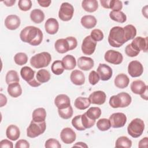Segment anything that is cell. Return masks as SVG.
<instances>
[{
	"label": "cell",
	"instance_id": "91938a15",
	"mask_svg": "<svg viewBox=\"0 0 148 148\" xmlns=\"http://www.w3.org/2000/svg\"><path fill=\"white\" fill-rule=\"evenodd\" d=\"M100 3L101 5L105 9H109L110 0H101Z\"/></svg>",
	"mask_w": 148,
	"mask_h": 148
},
{
	"label": "cell",
	"instance_id": "f907efd6",
	"mask_svg": "<svg viewBox=\"0 0 148 148\" xmlns=\"http://www.w3.org/2000/svg\"><path fill=\"white\" fill-rule=\"evenodd\" d=\"M100 80V77L95 71H92L88 75V81L91 85H95Z\"/></svg>",
	"mask_w": 148,
	"mask_h": 148
},
{
	"label": "cell",
	"instance_id": "e575fe53",
	"mask_svg": "<svg viewBox=\"0 0 148 148\" xmlns=\"http://www.w3.org/2000/svg\"><path fill=\"white\" fill-rule=\"evenodd\" d=\"M132 146V141L125 136L119 137L115 143L116 147H125L130 148Z\"/></svg>",
	"mask_w": 148,
	"mask_h": 148
},
{
	"label": "cell",
	"instance_id": "94428289",
	"mask_svg": "<svg viewBox=\"0 0 148 148\" xmlns=\"http://www.w3.org/2000/svg\"><path fill=\"white\" fill-rule=\"evenodd\" d=\"M3 3L6 6H12L16 2V0H9V1H3Z\"/></svg>",
	"mask_w": 148,
	"mask_h": 148
},
{
	"label": "cell",
	"instance_id": "ab89813d",
	"mask_svg": "<svg viewBox=\"0 0 148 148\" xmlns=\"http://www.w3.org/2000/svg\"><path fill=\"white\" fill-rule=\"evenodd\" d=\"M97 127L101 131H105L109 130L111 127L109 120L105 118L99 119L97 123Z\"/></svg>",
	"mask_w": 148,
	"mask_h": 148
},
{
	"label": "cell",
	"instance_id": "816d5d0a",
	"mask_svg": "<svg viewBox=\"0 0 148 148\" xmlns=\"http://www.w3.org/2000/svg\"><path fill=\"white\" fill-rule=\"evenodd\" d=\"M109 103L110 106L113 108H120V100L117 94L112 96L109 99Z\"/></svg>",
	"mask_w": 148,
	"mask_h": 148
},
{
	"label": "cell",
	"instance_id": "f1b7e54d",
	"mask_svg": "<svg viewBox=\"0 0 148 148\" xmlns=\"http://www.w3.org/2000/svg\"><path fill=\"white\" fill-rule=\"evenodd\" d=\"M31 20L36 24L41 23L45 19V14L43 12L39 9H33L30 13Z\"/></svg>",
	"mask_w": 148,
	"mask_h": 148
},
{
	"label": "cell",
	"instance_id": "484cf974",
	"mask_svg": "<svg viewBox=\"0 0 148 148\" xmlns=\"http://www.w3.org/2000/svg\"><path fill=\"white\" fill-rule=\"evenodd\" d=\"M62 62L64 68L66 70L73 69L76 65V61L74 56L68 54L65 56L62 59Z\"/></svg>",
	"mask_w": 148,
	"mask_h": 148
},
{
	"label": "cell",
	"instance_id": "4316f807",
	"mask_svg": "<svg viewBox=\"0 0 148 148\" xmlns=\"http://www.w3.org/2000/svg\"><path fill=\"white\" fill-rule=\"evenodd\" d=\"M56 50L61 54L66 53L69 50V45L66 39H58L54 43Z\"/></svg>",
	"mask_w": 148,
	"mask_h": 148
},
{
	"label": "cell",
	"instance_id": "277c9868",
	"mask_svg": "<svg viewBox=\"0 0 148 148\" xmlns=\"http://www.w3.org/2000/svg\"><path fill=\"white\" fill-rule=\"evenodd\" d=\"M145 129L143 121L139 118L133 119L127 127L128 134L132 138H136L142 135Z\"/></svg>",
	"mask_w": 148,
	"mask_h": 148
},
{
	"label": "cell",
	"instance_id": "60d3db41",
	"mask_svg": "<svg viewBox=\"0 0 148 148\" xmlns=\"http://www.w3.org/2000/svg\"><path fill=\"white\" fill-rule=\"evenodd\" d=\"M58 113L60 117L63 119H69L73 115V109L71 105L64 109H58Z\"/></svg>",
	"mask_w": 148,
	"mask_h": 148
},
{
	"label": "cell",
	"instance_id": "6f0895ef",
	"mask_svg": "<svg viewBox=\"0 0 148 148\" xmlns=\"http://www.w3.org/2000/svg\"><path fill=\"white\" fill-rule=\"evenodd\" d=\"M38 3H39V5L42 6V7H44V8H47L49 7L50 6V5L51 3V1L49 0V1H46V0H41V1H38Z\"/></svg>",
	"mask_w": 148,
	"mask_h": 148
},
{
	"label": "cell",
	"instance_id": "6da1fadb",
	"mask_svg": "<svg viewBox=\"0 0 148 148\" xmlns=\"http://www.w3.org/2000/svg\"><path fill=\"white\" fill-rule=\"evenodd\" d=\"M21 40L30 45L35 46L39 45L43 40V32L38 27L27 26L23 28L20 34Z\"/></svg>",
	"mask_w": 148,
	"mask_h": 148
},
{
	"label": "cell",
	"instance_id": "7c38bea8",
	"mask_svg": "<svg viewBox=\"0 0 148 148\" xmlns=\"http://www.w3.org/2000/svg\"><path fill=\"white\" fill-rule=\"evenodd\" d=\"M60 138L64 143L71 144L76 140V135L72 128L66 127L63 128L61 131Z\"/></svg>",
	"mask_w": 148,
	"mask_h": 148
},
{
	"label": "cell",
	"instance_id": "d590c367",
	"mask_svg": "<svg viewBox=\"0 0 148 148\" xmlns=\"http://www.w3.org/2000/svg\"><path fill=\"white\" fill-rule=\"evenodd\" d=\"M117 95L120 100V108H125L130 105L132 101V98L129 94L125 92H121Z\"/></svg>",
	"mask_w": 148,
	"mask_h": 148
},
{
	"label": "cell",
	"instance_id": "d6a6232c",
	"mask_svg": "<svg viewBox=\"0 0 148 148\" xmlns=\"http://www.w3.org/2000/svg\"><path fill=\"white\" fill-rule=\"evenodd\" d=\"M125 39L127 41L133 39L136 35V28L132 24H128L123 27Z\"/></svg>",
	"mask_w": 148,
	"mask_h": 148
},
{
	"label": "cell",
	"instance_id": "bcb514c9",
	"mask_svg": "<svg viewBox=\"0 0 148 148\" xmlns=\"http://www.w3.org/2000/svg\"><path fill=\"white\" fill-rule=\"evenodd\" d=\"M19 9L22 11H28L32 7V2L30 0H20L18 3Z\"/></svg>",
	"mask_w": 148,
	"mask_h": 148
},
{
	"label": "cell",
	"instance_id": "b9f144b4",
	"mask_svg": "<svg viewBox=\"0 0 148 148\" xmlns=\"http://www.w3.org/2000/svg\"><path fill=\"white\" fill-rule=\"evenodd\" d=\"M14 61L17 65H23L28 61V56L24 53H17L14 57Z\"/></svg>",
	"mask_w": 148,
	"mask_h": 148
},
{
	"label": "cell",
	"instance_id": "db71d44e",
	"mask_svg": "<svg viewBox=\"0 0 148 148\" xmlns=\"http://www.w3.org/2000/svg\"><path fill=\"white\" fill-rule=\"evenodd\" d=\"M29 146L30 145L28 141L24 139H20L16 142L14 147L16 148H29Z\"/></svg>",
	"mask_w": 148,
	"mask_h": 148
},
{
	"label": "cell",
	"instance_id": "2e32d148",
	"mask_svg": "<svg viewBox=\"0 0 148 148\" xmlns=\"http://www.w3.org/2000/svg\"><path fill=\"white\" fill-rule=\"evenodd\" d=\"M94 65V60L88 57H80L77 60V66L78 67L85 71H87L92 68Z\"/></svg>",
	"mask_w": 148,
	"mask_h": 148
},
{
	"label": "cell",
	"instance_id": "f546056e",
	"mask_svg": "<svg viewBox=\"0 0 148 148\" xmlns=\"http://www.w3.org/2000/svg\"><path fill=\"white\" fill-rule=\"evenodd\" d=\"M32 120L36 122H42L45 121L46 117V110L43 108L35 109L32 112Z\"/></svg>",
	"mask_w": 148,
	"mask_h": 148
},
{
	"label": "cell",
	"instance_id": "7402d4cb",
	"mask_svg": "<svg viewBox=\"0 0 148 148\" xmlns=\"http://www.w3.org/2000/svg\"><path fill=\"white\" fill-rule=\"evenodd\" d=\"M115 86L119 88H126L130 83V79L127 75L124 73H120L117 75L114 80Z\"/></svg>",
	"mask_w": 148,
	"mask_h": 148
},
{
	"label": "cell",
	"instance_id": "d6986e66",
	"mask_svg": "<svg viewBox=\"0 0 148 148\" xmlns=\"http://www.w3.org/2000/svg\"><path fill=\"white\" fill-rule=\"evenodd\" d=\"M130 88L133 93L135 94L141 95L146 90H147L148 87L142 80H136L133 81L131 83Z\"/></svg>",
	"mask_w": 148,
	"mask_h": 148
},
{
	"label": "cell",
	"instance_id": "9f6ffc18",
	"mask_svg": "<svg viewBox=\"0 0 148 148\" xmlns=\"http://www.w3.org/2000/svg\"><path fill=\"white\" fill-rule=\"evenodd\" d=\"M147 144H148V138L147 137H145L142 138L140 141L139 142L138 144V147L140 148L142 147H147Z\"/></svg>",
	"mask_w": 148,
	"mask_h": 148
},
{
	"label": "cell",
	"instance_id": "d4e9b609",
	"mask_svg": "<svg viewBox=\"0 0 148 148\" xmlns=\"http://www.w3.org/2000/svg\"><path fill=\"white\" fill-rule=\"evenodd\" d=\"M80 22L83 27L86 29H91L96 25L97 20L94 16L85 15L82 17Z\"/></svg>",
	"mask_w": 148,
	"mask_h": 148
},
{
	"label": "cell",
	"instance_id": "5b68a950",
	"mask_svg": "<svg viewBox=\"0 0 148 148\" xmlns=\"http://www.w3.org/2000/svg\"><path fill=\"white\" fill-rule=\"evenodd\" d=\"M46 128L45 121L36 122L32 120L27 129V136L31 138H36L45 132Z\"/></svg>",
	"mask_w": 148,
	"mask_h": 148
},
{
	"label": "cell",
	"instance_id": "c3c4849f",
	"mask_svg": "<svg viewBox=\"0 0 148 148\" xmlns=\"http://www.w3.org/2000/svg\"><path fill=\"white\" fill-rule=\"evenodd\" d=\"M123 8V3L119 0H110L109 9H112V11H121Z\"/></svg>",
	"mask_w": 148,
	"mask_h": 148
},
{
	"label": "cell",
	"instance_id": "6125c7cd",
	"mask_svg": "<svg viewBox=\"0 0 148 148\" xmlns=\"http://www.w3.org/2000/svg\"><path fill=\"white\" fill-rule=\"evenodd\" d=\"M74 146H77V147H88V146L84 142H78L77 143H76L75 144H74V145L73 146V147Z\"/></svg>",
	"mask_w": 148,
	"mask_h": 148
},
{
	"label": "cell",
	"instance_id": "f6af8a7d",
	"mask_svg": "<svg viewBox=\"0 0 148 148\" xmlns=\"http://www.w3.org/2000/svg\"><path fill=\"white\" fill-rule=\"evenodd\" d=\"M90 36L95 42H99L103 39L104 35L102 31L99 29H94L91 32Z\"/></svg>",
	"mask_w": 148,
	"mask_h": 148
},
{
	"label": "cell",
	"instance_id": "3957f363",
	"mask_svg": "<svg viewBox=\"0 0 148 148\" xmlns=\"http://www.w3.org/2000/svg\"><path fill=\"white\" fill-rule=\"evenodd\" d=\"M51 60V56L48 52H42L32 56L30 59L31 66L36 69L47 66Z\"/></svg>",
	"mask_w": 148,
	"mask_h": 148
},
{
	"label": "cell",
	"instance_id": "ee69618b",
	"mask_svg": "<svg viewBox=\"0 0 148 148\" xmlns=\"http://www.w3.org/2000/svg\"><path fill=\"white\" fill-rule=\"evenodd\" d=\"M82 123L85 129L90 128L94 126L95 123V120L90 119L86 113L82 114Z\"/></svg>",
	"mask_w": 148,
	"mask_h": 148
},
{
	"label": "cell",
	"instance_id": "ba28073f",
	"mask_svg": "<svg viewBox=\"0 0 148 148\" xmlns=\"http://www.w3.org/2000/svg\"><path fill=\"white\" fill-rule=\"evenodd\" d=\"M97 46V42L93 40L90 35L87 36L82 44V52L86 55H91L94 53Z\"/></svg>",
	"mask_w": 148,
	"mask_h": 148
},
{
	"label": "cell",
	"instance_id": "ac0fdd59",
	"mask_svg": "<svg viewBox=\"0 0 148 148\" xmlns=\"http://www.w3.org/2000/svg\"><path fill=\"white\" fill-rule=\"evenodd\" d=\"M54 104L59 109H64L71 105V100L66 94H59L54 99Z\"/></svg>",
	"mask_w": 148,
	"mask_h": 148
},
{
	"label": "cell",
	"instance_id": "7a4b0ae2",
	"mask_svg": "<svg viewBox=\"0 0 148 148\" xmlns=\"http://www.w3.org/2000/svg\"><path fill=\"white\" fill-rule=\"evenodd\" d=\"M108 39L109 45L114 47H120L127 42L123 27L119 26H115L111 28Z\"/></svg>",
	"mask_w": 148,
	"mask_h": 148
},
{
	"label": "cell",
	"instance_id": "30bf717a",
	"mask_svg": "<svg viewBox=\"0 0 148 148\" xmlns=\"http://www.w3.org/2000/svg\"><path fill=\"white\" fill-rule=\"evenodd\" d=\"M128 72L132 77H137L141 76L143 72L142 64L136 60L131 61L128 66Z\"/></svg>",
	"mask_w": 148,
	"mask_h": 148
},
{
	"label": "cell",
	"instance_id": "be15d7a7",
	"mask_svg": "<svg viewBox=\"0 0 148 148\" xmlns=\"http://www.w3.org/2000/svg\"><path fill=\"white\" fill-rule=\"evenodd\" d=\"M147 6L146 5V6H145V7L143 8L142 10L143 15L146 18H147Z\"/></svg>",
	"mask_w": 148,
	"mask_h": 148
},
{
	"label": "cell",
	"instance_id": "5bb4252c",
	"mask_svg": "<svg viewBox=\"0 0 148 148\" xmlns=\"http://www.w3.org/2000/svg\"><path fill=\"white\" fill-rule=\"evenodd\" d=\"M106 94L102 91H95L92 92L88 97V99L92 104L101 105L103 104L106 101Z\"/></svg>",
	"mask_w": 148,
	"mask_h": 148
},
{
	"label": "cell",
	"instance_id": "11a10c76",
	"mask_svg": "<svg viewBox=\"0 0 148 148\" xmlns=\"http://www.w3.org/2000/svg\"><path fill=\"white\" fill-rule=\"evenodd\" d=\"M0 147L2 148L8 147V148H12L13 147V143L8 139H3L0 142Z\"/></svg>",
	"mask_w": 148,
	"mask_h": 148
},
{
	"label": "cell",
	"instance_id": "603a6c76",
	"mask_svg": "<svg viewBox=\"0 0 148 148\" xmlns=\"http://www.w3.org/2000/svg\"><path fill=\"white\" fill-rule=\"evenodd\" d=\"M20 75L21 77L25 80L28 84L35 79V71L30 67L25 66L20 70Z\"/></svg>",
	"mask_w": 148,
	"mask_h": 148
},
{
	"label": "cell",
	"instance_id": "cb8c5ba5",
	"mask_svg": "<svg viewBox=\"0 0 148 148\" xmlns=\"http://www.w3.org/2000/svg\"><path fill=\"white\" fill-rule=\"evenodd\" d=\"M8 92L13 98H17L22 94V88L18 83H12L8 84L7 88Z\"/></svg>",
	"mask_w": 148,
	"mask_h": 148
},
{
	"label": "cell",
	"instance_id": "8d00e7d4",
	"mask_svg": "<svg viewBox=\"0 0 148 148\" xmlns=\"http://www.w3.org/2000/svg\"><path fill=\"white\" fill-rule=\"evenodd\" d=\"M5 80L8 84L12 83H18L20 81V78L18 73L14 70H10L8 71L6 75Z\"/></svg>",
	"mask_w": 148,
	"mask_h": 148
},
{
	"label": "cell",
	"instance_id": "7dc6e473",
	"mask_svg": "<svg viewBox=\"0 0 148 148\" xmlns=\"http://www.w3.org/2000/svg\"><path fill=\"white\" fill-rule=\"evenodd\" d=\"M45 146L46 148H61V145L57 139L50 138L46 141Z\"/></svg>",
	"mask_w": 148,
	"mask_h": 148
},
{
	"label": "cell",
	"instance_id": "f35d334b",
	"mask_svg": "<svg viewBox=\"0 0 148 148\" xmlns=\"http://www.w3.org/2000/svg\"><path fill=\"white\" fill-rule=\"evenodd\" d=\"M86 113L90 119L95 120L101 116V109L98 107H91Z\"/></svg>",
	"mask_w": 148,
	"mask_h": 148
},
{
	"label": "cell",
	"instance_id": "9a60e30c",
	"mask_svg": "<svg viewBox=\"0 0 148 148\" xmlns=\"http://www.w3.org/2000/svg\"><path fill=\"white\" fill-rule=\"evenodd\" d=\"M131 45L138 51H143L146 53L147 51V37L143 38L142 36H138L134 38Z\"/></svg>",
	"mask_w": 148,
	"mask_h": 148
},
{
	"label": "cell",
	"instance_id": "680465c9",
	"mask_svg": "<svg viewBox=\"0 0 148 148\" xmlns=\"http://www.w3.org/2000/svg\"><path fill=\"white\" fill-rule=\"evenodd\" d=\"M7 103V98L3 94H0V106L2 107L5 106Z\"/></svg>",
	"mask_w": 148,
	"mask_h": 148
},
{
	"label": "cell",
	"instance_id": "e0dca14e",
	"mask_svg": "<svg viewBox=\"0 0 148 148\" xmlns=\"http://www.w3.org/2000/svg\"><path fill=\"white\" fill-rule=\"evenodd\" d=\"M45 28L47 34L50 35L56 34L59 29L58 21L54 18H48L45 24Z\"/></svg>",
	"mask_w": 148,
	"mask_h": 148
},
{
	"label": "cell",
	"instance_id": "74e56055",
	"mask_svg": "<svg viewBox=\"0 0 148 148\" xmlns=\"http://www.w3.org/2000/svg\"><path fill=\"white\" fill-rule=\"evenodd\" d=\"M51 69L52 72L56 75H61L64 71L62 62L60 60H56L51 65Z\"/></svg>",
	"mask_w": 148,
	"mask_h": 148
},
{
	"label": "cell",
	"instance_id": "8fae6325",
	"mask_svg": "<svg viewBox=\"0 0 148 148\" xmlns=\"http://www.w3.org/2000/svg\"><path fill=\"white\" fill-rule=\"evenodd\" d=\"M97 72L98 74L100 79L103 81L109 80L112 77L113 74L112 68L105 64H99L97 68Z\"/></svg>",
	"mask_w": 148,
	"mask_h": 148
},
{
	"label": "cell",
	"instance_id": "681fc988",
	"mask_svg": "<svg viewBox=\"0 0 148 148\" xmlns=\"http://www.w3.org/2000/svg\"><path fill=\"white\" fill-rule=\"evenodd\" d=\"M125 53L128 56L131 57H134L137 56L140 51L136 50L131 45L128 44L125 48Z\"/></svg>",
	"mask_w": 148,
	"mask_h": 148
},
{
	"label": "cell",
	"instance_id": "836d02e7",
	"mask_svg": "<svg viewBox=\"0 0 148 148\" xmlns=\"http://www.w3.org/2000/svg\"><path fill=\"white\" fill-rule=\"evenodd\" d=\"M36 79L41 84L46 83L50 79V72L45 69H39L36 75Z\"/></svg>",
	"mask_w": 148,
	"mask_h": 148
},
{
	"label": "cell",
	"instance_id": "1f68e13d",
	"mask_svg": "<svg viewBox=\"0 0 148 148\" xmlns=\"http://www.w3.org/2000/svg\"><path fill=\"white\" fill-rule=\"evenodd\" d=\"M109 17L112 20L120 23H124L127 20L126 15L121 11H111Z\"/></svg>",
	"mask_w": 148,
	"mask_h": 148
},
{
	"label": "cell",
	"instance_id": "9c48e42d",
	"mask_svg": "<svg viewBox=\"0 0 148 148\" xmlns=\"http://www.w3.org/2000/svg\"><path fill=\"white\" fill-rule=\"evenodd\" d=\"M104 58L106 61L114 65L121 64L123 60L122 54L114 50H109L106 51L104 56Z\"/></svg>",
	"mask_w": 148,
	"mask_h": 148
},
{
	"label": "cell",
	"instance_id": "4dcf8cb0",
	"mask_svg": "<svg viewBox=\"0 0 148 148\" xmlns=\"http://www.w3.org/2000/svg\"><path fill=\"white\" fill-rule=\"evenodd\" d=\"M91 104L88 98L86 97H77L74 102L75 106L79 110H84L88 108Z\"/></svg>",
	"mask_w": 148,
	"mask_h": 148
},
{
	"label": "cell",
	"instance_id": "83f0119b",
	"mask_svg": "<svg viewBox=\"0 0 148 148\" xmlns=\"http://www.w3.org/2000/svg\"><path fill=\"white\" fill-rule=\"evenodd\" d=\"M82 6L85 11L92 13L98 8V3L96 0H84L82 2Z\"/></svg>",
	"mask_w": 148,
	"mask_h": 148
},
{
	"label": "cell",
	"instance_id": "f5cc1de1",
	"mask_svg": "<svg viewBox=\"0 0 148 148\" xmlns=\"http://www.w3.org/2000/svg\"><path fill=\"white\" fill-rule=\"evenodd\" d=\"M67 40L69 45V50H73L75 49L77 45V42L76 39L73 36H68L66 38H65Z\"/></svg>",
	"mask_w": 148,
	"mask_h": 148
},
{
	"label": "cell",
	"instance_id": "7bdbcfd3",
	"mask_svg": "<svg viewBox=\"0 0 148 148\" xmlns=\"http://www.w3.org/2000/svg\"><path fill=\"white\" fill-rule=\"evenodd\" d=\"M72 125L73 127L78 131H84L86 129L83 127L82 123V115H77L74 117L72 120Z\"/></svg>",
	"mask_w": 148,
	"mask_h": 148
},
{
	"label": "cell",
	"instance_id": "ffe728a7",
	"mask_svg": "<svg viewBox=\"0 0 148 148\" xmlns=\"http://www.w3.org/2000/svg\"><path fill=\"white\" fill-rule=\"evenodd\" d=\"M70 79L73 84L77 86H81L85 82V76L81 71L76 69L71 72Z\"/></svg>",
	"mask_w": 148,
	"mask_h": 148
},
{
	"label": "cell",
	"instance_id": "8992f818",
	"mask_svg": "<svg viewBox=\"0 0 148 148\" xmlns=\"http://www.w3.org/2000/svg\"><path fill=\"white\" fill-rule=\"evenodd\" d=\"M73 13L74 8L73 6L68 2H63L61 5L58 12V17L61 20L68 21L71 20Z\"/></svg>",
	"mask_w": 148,
	"mask_h": 148
},
{
	"label": "cell",
	"instance_id": "52a82bcc",
	"mask_svg": "<svg viewBox=\"0 0 148 148\" xmlns=\"http://www.w3.org/2000/svg\"><path fill=\"white\" fill-rule=\"evenodd\" d=\"M109 120L111 127L114 128H117L123 127L125 125L127 122V117L124 113L117 112L111 114Z\"/></svg>",
	"mask_w": 148,
	"mask_h": 148
},
{
	"label": "cell",
	"instance_id": "44dd1931",
	"mask_svg": "<svg viewBox=\"0 0 148 148\" xmlns=\"http://www.w3.org/2000/svg\"><path fill=\"white\" fill-rule=\"evenodd\" d=\"M6 135L7 138L10 140L13 141L16 140L20 138V129L16 125H9L6 128Z\"/></svg>",
	"mask_w": 148,
	"mask_h": 148
},
{
	"label": "cell",
	"instance_id": "4fadbf2b",
	"mask_svg": "<svg viewBox=\"0 0 148 148\" xmlns=\"http://www.w3.org/2000/svg\"><path fill=\"white\" fill-rule=\"evenodd\" d=\"M20 18L15 14L9 15L5 20V25L6 28L9 30H15L17 29L20 27Z\"/></svg>",
	"mask_w": 148,
	"mask_h": 148
}]
</instances>
